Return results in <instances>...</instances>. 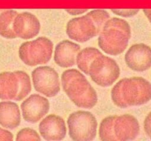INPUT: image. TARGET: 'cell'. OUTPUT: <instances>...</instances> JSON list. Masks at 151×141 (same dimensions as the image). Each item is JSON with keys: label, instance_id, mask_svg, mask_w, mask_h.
Returning <instances> with one entry per match:
<instances>
[{"label": "cell", "instance_id": "cell-1", "mask_svg": "<svg viewBox=\"0 0 151 141\" xmlns=\"http://www.w3.org/2000/svg\"><path fill=\"white\" fill-rule=\"evenodd\" d=\"M54 45L44 36L22 43L19 48V59L27 66L45 65L52 59Z\"/></svg>", "mask_w": 151, "mask_h": 141}, {"label": "cell", "instance_id": "cell-2", "mask_svg": "<svg viewBox=\"0 0 151 141\" xmlns=\"http://www.w3.org/2000/svg\"><path fill=\"white\" fill-rule=\"evenodd\" d=\"M69 137L74 141H91L97 136V118L92 113L78 110L71 113L66 121Z\"/></svg>", "mask_w": 151, "mask_h": 141}, {"label": "cell", "instance_id": "cell-3", "mask_svg": "<svg viewBox=\"0 0 151 141\" xmlns=\"http://www.w3.org/2000/svg\"><path fill=\"white\" fill-rule=\"evenodd\" d=\"M88 75L96 85L106 88L116 82L120 75V68L114 59L101 54L91 63Z\"/></svg>", "mask_w": 151, "mask_h": 141}, {"label": "cell", "instance_id": "cell-4", "mask_svg": "<svg viewBox=\"0 0 151 141\" xmlns=\"http://www.w3.org/2000/svg\"><path fill=\"white\" fill-rule=\"evenodd\" d=\"M64 92L69 100L80 108L90 110L98 101L97 91L88 82L85 75L72 80Z\"/></svg>", "mask_w": 151, "mask_h": 141}, {"label": "cell", "instance_id": "cell-5", "mask_svg": "<svg viewBox=\"0 0 151 141\" xmlns=\"http://www.w3.org/2000/svg\"><path fill=\"white\" fill-rule=\"evenodd\" d=\"M34 89L46 97L52 98L60 91L59 74L54 68L49 66H40L31 72Z\"/></svg>", "mask_w": 151, "mask_h": 141}, {"label": "cell", "instance_id": "cell-6", "mask_svg": "<svg viewBox=\"0 0 151 141\" xmlns=\"http://www.w3.org/2000/svg\"><path fill=\"white\" fill-rule=\"evenodd\" d=\"M123 98L128 107H139L151 100V83L141 76L125 78Z\"/></svg>", "mask_w": 151, "mask_h": 141}, {"label": "cell", "instance_id": "cell-7", "mask_svg": "<svg viewBox=\"0 0 151 141\" xmlns=\"http://www.w3.org/2000/svg\"><path fill=\"white\" fill-rule=\"evenodd\" d=\"M97 44L106 54L112 56L119 55L125 51L129 43L130 37L116 29L101 31L98 35Z\"/></svg>", "mask_w": 151, "mask_h": 141}, {"label": "cell", "instance_id": "cell-8", "mask_svg": "<svg viewBox=\"0 0 151 141\" xmlns=\"http://www.w3.org/2000/svg\"><path fill=\"white\" fill-rule=\"evenodd\" d=\"M66 32L69 39L79 43H86L97 36L95 25L86 14L70 19L66 24Z\"/></svg>", "mask_w": 151, "mask_h": 141}, {"label": "cell", "instance_id": "cell-9", "mask_svg": "<svg viewBox=\"0 0 151 141\" xmlns=\"http://www.w3.org/2000/svg\"><path fill=\"white\" fill-rule=\"evenodd\" d=\"M50 104L46 97L40 94H31L21 104L22 118L29 123H36L50 111Z\"/></svg>", "mask_w": 151, "mask_h": 141}, {"label": "cell", "instance_id": "cell-10", "mask_svg": "<svg viewBox=\"0 0 151 141\" xmlns=\"http://www.w3.org/2000/svg\"><path fill=\"white\" fill-rule=\"evenodd\" d=\"M125 62L134 71H146L151 67V47L143 43L133 44L125 53Z\"/></svg>", "mask_w": 151, "mask_h": 141}, {"label": "cell", "instance_id": "cell-11", "mask_svg": "<svg viewBox=\"0 0 151 141\" xmlns=\"http://www.w3.org/2000/svg\"><path fill=\"white\" fill-rule=\"evenodd\" d=\"M13 29L17 38L29 40L40 33L41 23L35 15L24 11L16 15L13 21Z\"/></svg>", "mask_w": 151, "mask_h": 141}, {"label": "cell", "instance_id": "cell-12", "mask_svg": "<svg viewBox=\"0 0 151 141\" xmlns=\"http://www.w3.org/2000/svg\"><path fill=\"white\" fill-rule=\"evenodd\" d=\"M40 135L45 140H62L66 137V126L61 116L50 114L42 119L38 124Z\"/></svg>", "mask_w": 151, "mask_h": 141}, {"label": "cell", "instance_id": "cell-13", "mask_svg": "<svg viewBox=\"0 0 151 141\" xmlns=\"http://www.w3.org/2000/svg\"><path fill=\"white\" fill-rule=\"evenodd\" d=\"M114 129L117 140L131 141L138 137L140 132L139 120L134 115L123 114L117 115L114 120Z\"/></svg>", "mask_w": 151, "mask_h": 141}, {"label": "cell", "instance_id": "cell-14", "mask_svg": "<svg viewBox=\"0 0 151 141\" xmlns=\"http://www.w3.org/2000/svg\"><path fill=\"white\" fill-rule=\"evenodd\" d=\"M81 49L78 43L69 40L60 41L55 47L53 59L56 65L60 68L72 67L75 65L77 54Z\"/></svg>", "mask_w": 151, "mask_h": 141}, {"label": "cell", "instance_id": "cell-15", "mask_svg": "<svg viewBox=\"0 0 151 141\" xmlns=\"http://www.w3.org/2000/svg\"><path fill=\"white\" fill-rule=\"evenodd\" d=\"M22 114L19 105L14 101L4 100L0 102V125L4 129H15L19 127Z\"/></svg>", "mask_w": 151, "mask_h": 141}, {"label": "cell", "instance_id": "cell-16", "mask_svg": "<svg viewBox=\"0 0 151 141\" xmlns=\"http://www.w3.org/2000/svg\"><path fill=\"white\" fill-rule=\"evenodd\" d=\"M19 88V79L14 71L0 73V99L14 100Z\"/></svg>", "mask_w": 151, "mask_h": 141}, {"label": "cell", "instance_id": "cell-17", "mask_svg": "<svg viewBox=\"0 0 151 141\" xmlns=\"http://www.w3.org/2000/svg\"><path fill=\"white\" fill-rule=\"evenodd\" d=\"M103 54L102 51L94 47L88 46L81 49L76 56L77 66L81 72L88 75L89 66L93 60L98 56Z\"/></svg>", "mask_w": 151, "mask_h": 141}, {"label": "cell", "instance_id": "cell-18", "mask_svg": "<svg viewBox=\"0 0 151 141\" xmlns=\"http://www.w3.org/2000/svg\"><path fill=\"white\" fill-rule=\"evenodd\" d=\"M18 13L17 10L13 9L4 10L0 13V36L6 39L17 38L13 32V24Z\"/></svg>", "mask_w": 151, "mask_h": 141}, {"label": "cell", "instance_id": "cell-19", "mask_svg": "<svg viewBox=\"0 0 151 141\" xmlns=\"http://www.w3.org/2000/svg\"><path fill=\"white\" fill-rule=\"evenodd\" d=\"M116 115L106 116L101 120L99 126V138L102 141L117 140L114 129V124Z\"/></svg>", "mask_w": 151, "mask_h": 141}, {"label": "cell", "instance_id": "cell-20", "mask_svg": "<svg viewBox=\"0 0 151 141\" xmlns=\"http://www.w3.org/2000/svg\"><path fill=\"white\" fill-rule=\"evenodd\" d=\"M15 73L19 79V88L17 95L15 98V101H20L24 99L32 90V84L31 79L27 73L24 70H14Z\"/></svg>", "mask_w": 151, "mask_h": 141}, {"label": "cell", "instance_id": "cell-21", "mask_svg": "<svg viewBox=\"0 0 151 141\" xmlns=\"http://www.w3.org/2000/svg\"><path fill=\"white\" fill-rule=\"evenodd\" d=\"M108 29H116V30L121 31L130 38L131 37V25L127 21L120 18L113 17L108 19L103 25L101 31L108 30Z\"/></svg>", "mask_w": 151, "mask_h": 141}, {"label": "cell", "instance_id": "cell-22", "mask_svg": "<svg viewBox=\"0 0 151 141\" xmlns=\"http://www.w3.org/2000/svg\"><path fill=\"white\" fill-rule=\"evenodd\" d=\"M87 16H89L91 20L94 22V25L97 29V35L100 33L103 25L106 23V21L111 18L109 12L103 9H94L90 10L86 13Z\"/></svg>", "mask_w": 151, "mask_h": 141}, {"label": "cell", "instance_id": "cell-23", "mask_svg": "<svg viewBox=\"0 0 151 141\" xmlns=\"http://www.w3.org/2000/svg\"><path fill=\"white\" fill-rule=\"evenodd\" d=\"M125 81V78H122L120 80L118 81L114 86L112 88L111 91V98L112 101L114 104L115 106L121 109L128 108V106L126 104L123 98V94H122V87Z\"/></svg>", "mask_w": 151, "mask_h": 141}, {"label": "cell", "instance_id": "cell-24", "mask_svg": "<svg viewBox=\"0 0 151 141\" xmlns=\"http://www.w3.org/2000/svg\"><path fill=\"white\" fill-rule=\"evenodd\" d=\"M41 138L39 134L30 127H24L18 132L16 140H35L41 141Z\"/></svg>", "mask_w": 151, "mask_h": 141}, {"label": "cell", "instance_id": "cell-25", "mask_svg": "<svg viewBox=\"0 0 151 141\" xmlns=\"http://www.w3.org/2000/svg\"><path fill=\"white\" fill-rule=\"evenodd\" d=\"M83 73L80 71V70H78V69L69 68L65 70L62 73L61 76H60V82H61V85L63 90H65L67 88L68 85H69V83L72 80L79 77V76H83Z\"/></svg>", "mask_w": 151, "mask_h": 141}, {"label": "cell", "instance_id": "cell-26", "mask_svg": "<svg viewBox=\"0 0 151 141\" xmlns=\"http://www.w3.org/2000/svg\"><path fill=\"white\" fill-rule=\"evenodd\" d=\"M111 11L114 14L122 18H132L138 14L139 9H111Z\"/></svg>", "mask_w": 151, "mask_h": 141}, {"label": "cell", "instance_id": "cell-27", "mask_svg": "<svg viewBox=\"0 0 151 141\" xmlns=\"http://www.w3.org/2000/svg\"><path fill=\"white\" fill-rule=\"evenodd\" d=\"M144 130L147 136L151 139V111L144 120Z\"/></svg>", "mask_w": 151, "mask_h": 141}, {"label": "cell", "instance_id": "cell-28", "mask_svg": "<svg viewBox=\"0 0 151 141\" xmlns=\"http://www.w3.org/2000/svg\"><path fill=\"white\" fill-rule=\"evenodd\" d=\"M13 134L4 128L0 127V140H13Z\"/></svg>", "mask_w": 151, "mask_h": 141}, {"label": "cell", "instance_id": "cell-29", "mask_svg": "<svg viewBox=\"0 0 151 141\" xmlns=\"http://www.w3.org/2000/svg\"><path fill=\"white\" fill-rule=\"evenodd\" d=\"M65 11L69 15L73 16H79L88 11L87 9H65Z\"/></svg>", "mask_w": 151, "mask_h": 141}, {"label": "cell", "instance_id": "cell-30", "mask_svg": "<svg viewBox=\"0 0 151 141\" xmlns=\"http://www.w3.org/2000/svg\"><path fill=\"white\" fill-rule=\"evenodd\" d=\"M143 13L151 24V9H143Z\"/></svg>", "mask_w": 151, "mask_h": 141}, {"label": "cell", "instance_id": "cell-31", "mask_svg": "<svg viewBox=\"0 0 151 141\" xmlns=\"http://www.w3.org/2000/svg\"><path fill=\"white\" fill-rule=\"evenodd\" d=\"M3 10H4V9H0V13H1Z\"/></svg>", "mask_w": 151, "mask_h": 141}]
</instances>
